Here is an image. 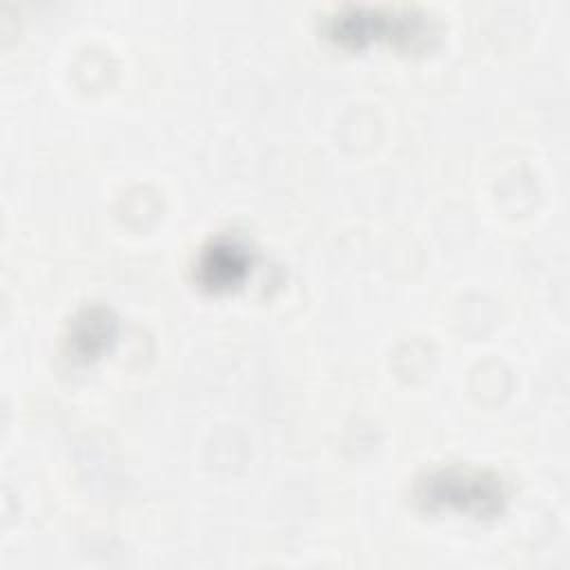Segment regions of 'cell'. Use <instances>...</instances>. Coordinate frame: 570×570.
<instances>
[{
  "label": "cell",
  "instance_id": "7a4b0ae2",
  "mask_svg": "<svg viewBox=\"0 0 570 570\" xmlns=\"http://www.w3.org/2000/svg\"><path fill=\"white\" fill-rule=\"evenodd\" d=\"M414 499L425 512H459L474 519L501 514L508 501L503 479L485 468L445 465L423 474Z\"/></svg>",
  "mask_w": 570,
  "mask_h": 570
},
{
  "label": "cell",
  "instance_id": "3957f363",
  "mask_svg": "<svg viewBox=\"0 0 570 570\" xmlns=\"http://www.w3.org/2000/svg\"><path fill=\"white\" fill-rule=\"evenodd\" d=\"M252 252L232 236L212 238L196 258V281L209 292H229L249 276Z\"/></svg>",
  "mask_w": 570,
  "mask_h": 570
},
{
  "label": "cell",
  "instance_id": "6da1fadb",
  "mask_svg": "<svg viewBox=\"0 0 570 570\" xmlns=\"http://www.w3.org/2000/svg\"><path fill=\"white\" fill-rule=\"evenodd\" d=\"M325 36L345 49H363L370 42H392L401 49H421L434 36L432 20L416 7L343 4L325 16Z\"/></svg>",
  "mask_w": 570,
  "mask_h": 570
},
{
  "label": "cell",
  "instance_id": "277c9868",
  "mask_svg": "<svg viewBox=\"0 0 570 570\" xmlns=\"http://www.w3.org/2000/svg\"><path fill=\"white\" fill-rule=\"evenodd\" d=\"M118 336V318L109 307L91 305L80 309L67 327V354L76 363L89 365L102 358Z\"/></svg>",
  "mask_w": 570,
  "mask_h": 570
}]
</instances>
